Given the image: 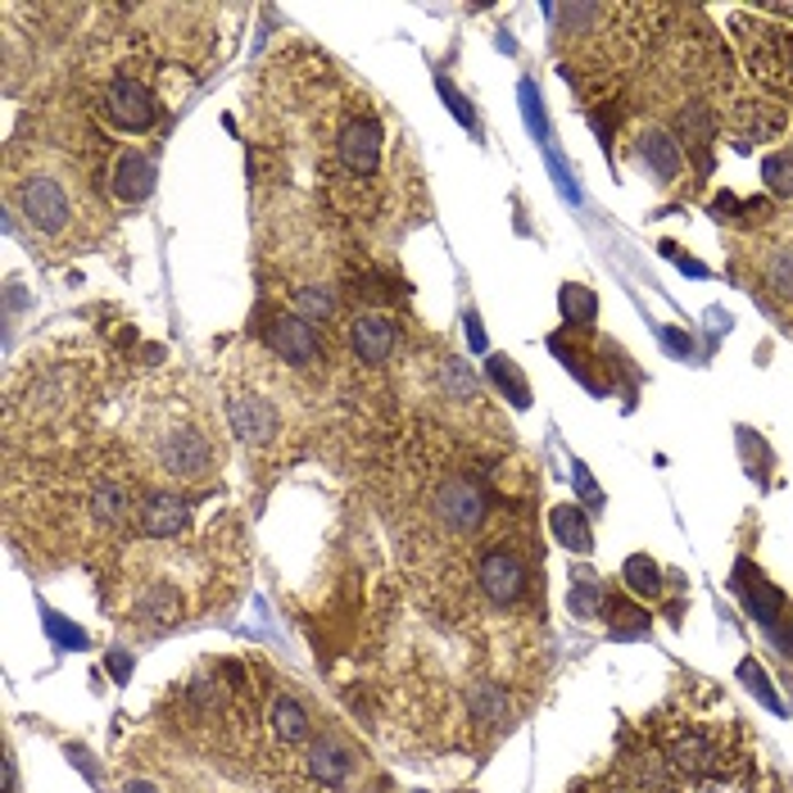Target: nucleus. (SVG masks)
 I'll use <instances>...</instances> for the list:
<instances>
[{
  "label": "nucleus",
  "instance_id": "1",
  "mask_svg": "<svg viewBox=\"0 0 793 793\" xmlns=\"http://www.w3.org/2000/svg\"><path fill=\"white\" fill-rule=\"evenodd\" d=\"M14 209L23 223L41 236H64L73 223V190L64 186L60 173H28L14 186Z\"/></svg>",
  "mask_w": 793,
  "mask_h": 793
},
{
  "label": "nucleus",
  "instance_id": "2",
  "mask_svg": "<svg viewBox=\"0 0 793 793\" xmlns=\"http://www.w3.org/2000/svg\"><path fill=\"white\" fill-rule=\"evenodd\" d=\"M155 454H159V467L177 481H205L218 463V450L200 426H168L155 444Z\"/></svg>",
  "mask_w": 793,
  "mask_h": 793
},
{
  "label": "nucleus",
  "instance_id": "3",
  "mask_svg": "<svg viewBox=\"0 0 793 793\" xmlns=\"http://www.w3.org/2000/svg\"><path fill=\"white\" fill-rule=\"evenodd\" d=\"M739 45H743V55H749V69L771 82V86H784L793 78V37L784 28H749L739 19Z\"/></svg>",
  "mask_w": 793,
  "mask_h": 793
},
{
  "label": "nucleus",
  "instance_id": "4",
  "mask_svg": "<svg viewBox=\"0 0 793 793\" xmlns=\"http://www.w3.org/2000/svg\"><path fill=\"white\" fill-rule=\"evenodd\" d=\"M431 508H435V517L450 526V531L472 535V531L485 522L490 500H485V490H481L472 476H444V481L431 490Z\"/></svg>",
  "mask_w": 793,
  "mask_h": 793
},
{
  "label": "nucleus",
  "instance_id": "5",
  "mask_svg": "<svg viewBox=\"0 0 793 793\" xmlns=\"http://www.w3.org/2000/svg\"><path fill=\"white\" fill-rule=\"evenodd\" d=\"M105 119H110L119 132H151V127L159 123V101H155V91L145 86L141 78L119 73V78L105 86Z\"/></svg>",
  "mask_w": 793,
  "mask_h": 793
},
{
  "label": "nucleus",
  "instance_id": "6",
  "mask_svg": "<svg viewBox=\"0 0 793 793\" xmlns=\"http://www.w3.org/2000/svg\"><path fill=\"white\" fill-rule=\"evenodd\" d=\"M264 344L290 368H313L322 359V340H318V327L305 322L300 313H272L264 322Z\"/></svg>",
  "mask_w": 793,
  "mask_h": 793
},
{
  "label": "nucleus",
  "instance_id": "7",
  "mask_svg": "<svg viewBox=\"0 0 793 793\" xmlns=\"http://www.w3.org/2000/svg\"><path fill=\"white\" fill-rule=\"evenodd\" d=\"M381 151H385V132L372 114L350 119L336 136V159L350 177H372L381 168Z\"/></svg>",
  "mask_w": 793,
  "mask_h": 793
},
{
  "label": "nucleus",
  "instance_id": "8",
  "mask_svg": "<svg viewBox=\"0 0 793 793\" xmlns=\"http://www.w3.org/2000/svg\"><path fill=\"white\" fill-rule=\"evenodd\" d=\"M227 422H231V431L240 440H250V444H268L281 431L277 404L268 400V394H259V390H231L227 394Z\"/></svg>",
  "mask_w": 793,
  "mask_h": 793
},
{
  "label": "nucleus",
  "instance_id": "9",
  "mask_svg": "<svg viewBox=\"0 0 793 793\" xmlns=\"http://www.w3.org/2000/svg\"><path fill=\"white\" fill-rule=\"evenodd\" d=\"M734 589H739V599H743V608L753 612V621H762L766 630L771 626H780L784 621V612H789V604H784V594L749 563V558H739L734 563Z\"/></svg>",
  "mask_w": 793,
  "mask_h": 793
},
{
  "label": "nucleus",
  "instance_id": "10",
  "mask_svg": "<svg viewBox=\"0 0 793 793\" xmlns=\"http://www.w3.org/2000/svg\"><path fill=\"white\" fill-rule=\"evenodd\" d=\"M476 580H481V589H485V599L500 604V608L517 604L522 594H526V567H522V558H517V554H504V549H494V554L481 558Z\"/></svg>",
  "mask_w": 793,
  "mask_h": 793
},
{
  "label": "nucleus",
  "instance_id": "11",
  "mask_svg": "<svg viewBox=\"0 0 793 793\" xmlns=\"http://www.w3.org/2000/svg\"><path fill=\"white\" fill-rule=\"evenodd\" d=\"M394 344H400V327H394V318H385V313H354V322H350V350H354V359L377 368V363H385L394 354Z\"/></svg>",
  "mask_w": 793,
  "mask_h": 793
},
{
  "label": "nucleus",
  "instance_id": "12",
  "mask_svg": "<svg viewBox=\"0 0 793 793\" xmlns=\"http://www.w3.org/2000/svg\"><path fill=\"white\" fill-rule=\"evenodd\" d=\"M110 186L123 205H145L155 195V159L141 155V151H127L114 159V173H110Z\"/></svg>",
  "mask_w": 793,
  "mask_h": 793
},
{
  "label": "nucleus",
  "instance_id": "13",
  "mask_svg": "<svg viewBox=\"0 0 793 793\" xmlns=\"http://www.w3.org/2000/svg\"><path fill=\"white\" fill-rule=\"evenodd\" d=\"M186 517H190V508L177 500V494H151L136 522H141L145 539H177L186 531Z\"/></svg>",
  "mask_w": 793,
  "mask_h": 793
},
{
  "label": "nucleus",
  "instance_id": "14",
  "mask_svg": "<svg viewBox=\"0 0 793 793\" xmlns=\"http://www.w3.org/2000/svg\"><path fill=\"white\" fill-rule=\"evenodd\" d=\"M667 762L680 771V775H712L721 753H717V743L699 730H684L671 739V749H667Z\"/></svg>",
  "mask_w": 793,
  "mask_h": 793
},
{
  "label": "nucleus",
  "instance_id": "15",
  "mask_svg": "<svg viewBox=\"0 0 793 793\" xmlns=\"http://www.w3.org/2000/svg\"><path fill=\"white\" fill-rule=\"evenodd\" d=\"M639 159L658 173V182H676V177H680V164H684L680 141L667 136L662 127H643V132H639Z\"/></svg>",
  "mask_w": 793,
  "mask_h": 793
},
{
  "label": "nucleus",
  "instance_id": "16",
  "mask_svg": "<svg viewBox=\"0 0 793 793\" xmlns=\"http://www.w3.org/2000/svg\"><path fill=\"white\" fill-rule=\"evenodd\" d=\"M350 771H354V758H350V749L344 743H336V739H322V743H313L309 749V775L318 780V784H344L350 780Z\"/></svg>",
  "mask_w": 793,
  "mask_h": 793
},
{
  "label": "nucleus",
  "instance_id": "17",
  "mask_svg": "<svg viewBox=\"0 0 793 793\" xmlns=\"http://www.w3.org/2000/svg\"><path fill=\"white\" fill-rule=\"evenodd\" d=\"M549 531H554V539L563 544V549H571V554H594L589 517H585L576 504H558V508L549 513Z\"/></svg>",
  "mask_w": 793,
  "mask_h": 793
},
{
  "label": "nucleus",
  "instance_id": "18",
  "mask_svg": "<svg viewBox=\"0 0 793 793\" xmlns=\"http://www.w3.org/2000/svg\"><path fill=\"white\" fill-rule=\"evenodd\" d=\"M182 617V594L173 589V585H151L141 594V604H136V621L141 626H151V630H164V626H173Z\"/></svg>",
  "mask_w": 793,
  "mask_h": 793
},
{
  "label": "nucleus",
  "instance_id": "19",
  "mask_svg": "<svg viewBox=\"0 0 793 793\" xmlns=\"http://www.w3.org/2000/svg\"><path fill=\"white\" fill-rule=\"evenodd\" d=\"M268 725H272V734L286 743V749H295V743H305L309 734H313V721H309V712L290 699V693H281V699H272V708H268Z\"/></svg>",
  "mask_w": 793,
  "mask_h": 793
},
{
  "label": "nucleus",
  "instance_id": "20",
  "mask_svg": "<svg viewBox=\"0 0 793 793\" xmlns=\"http://www.w3.org/2000/svg\"><path fill=\"white\" fill-rule=\"evenodd\" d=\"M127 513H132V500H127V490H123V485L105 481V485H95V490H91V517H95V526L119 531V526L127 522Z\"/></svg>",
  "mask_w": 793,
  "mask_h": 793
},
{
  "label": "nucleus",
  "instance_id": "21",
  "mask_svg": "<svg viewBox=\"0 0 793 793\" xmlns=\"http://www.w3.org/2000/svg\"><path fill=\"white\" fill-rule=\"evenodd\" d=\"M604 617H608V630L612 639H643L649 635V612L626 604V599H608L604 604Z\"/></svg>",
  "mask_w": 793,
  "mask_h": 793
},
{
  "label": "nucleus",
  "instance_id": "22",
  "mask_svg": "<svg viewBox=\"0 0 793 793\" xmlns=\"http://www.w3.org/2000/svg\"><path fill=\"white\" fill-rule=\"evenodd\" d=\"M567 604H571V612H576V617H599V612H604V604H608V589H604V580L594 576V571H580V576L571 580Z\"/></svg>",
  "mask_w": 793,
  "mask_h": 793
},
{
  "label": "nucleus",
  "instance_id": "23",
  "mask_svg": "<svg viewBox=\"0 0 793 793\" xmlns=\"http://www.w3.org/2000/svg\"><path fill=\"white\" fill-rule=\"evenodd\" d=\"M621 576H626V589H635V594H643V599H658L662 594V567L649 558V554H635V558H626V567H621Z\"/></svg>",
  "mask_w": 793,
  "mask_h": 793
},
{
  "label": "nucleus",
  "instance_id": "24",
  "mask_svg": "<svg viewBox=\"0 0 793 793\" xmlns=\"http://www.w3.org/2000/svg\"><path fill=\"white\" fill-rule=\"evenodd\" d=\"M485 368H490V381H494V385H500V390H508L513 409H526V404H531V385H526V377L517 372V363H513L508 354H494Z\"/></svg>",
  "mask_w": 793,
  "mask_h": 793
},
{
  "label": "nucleus",
  "instance_id": "25",
  "mask_svg": "<svg viewBox=\"0 0 793 793\" xmlns=\"http://www.w3.org/2000/svg\"><path fill=\"white\" fill-rule=\"evenodd\" d=\"M295 313H300L305 322H331L336 318V295L331 286H300L295 290Z\"/></svg>",
  "mask_w": 793,
  "mask_h": 793
},
{
  "label": "nucleus",
  "instance_id": "26",
  "mask_svg": "<svg viewBox=\"0 0 793 793\" xmlns=\"http://www.w3.org/2000/svg\"><path fill=\"white\" fill-rule=\"evenodd\" d=\"M739 680H743V689H749L766 712H784L780 693H775V684H771V676H766V667H762L758 658H743V662H739Z\"/></svg>",
  "mask_w": 793,
  "mask_h": 793
},
{
  "label": "nucleus",
  "instance_id": "27",
  "mask_svg": "<svg viewBox=\"0 0 793 793\" xmlns=\"http://www.w3.org/2000/svg\"><path fill=\"white\" fill-rule=\"evenodd\" d=\"M766 286H771L775 300L793 305V245H784V250L771 255V264H766Z\"/></svg>",
  "mask_w": 793,
  "mask_h": 793
},
{
  "label": "nucleus",
  "instance_id": "28",
  "mask_svg": "<svg viewBox=\"0 0 793 793\" xmlns=\"http://www.w3.org/2000/svg\"><path fill=\"white\" fill-rule=\"evenodd\" d=\"M594 313H599V300H594V290L589 286H563V318L576 327H589Z\"/></svg>",
  "mask_w": 793,
  "mask_h": 793
},
{
  "label": "nucleus",
  "instance_id": "29",
  "mask_svg": "<svg viewBox=\"0 0 793 793\" xmlns=\"http://www.w3.org/2000/svg\"><path fill=\"white\" fill-rule=\"evenodd\" d=\"M522 114H526V127L539 145H549V119H544V101H539V86L531 78H522Z\"/></svg>",
  "mask_w": 793,
  "mask_h": 793
},
{
  "label": "nucleus",
  "instance_id": "30",
  "mask_svg": "<svg viewBox=\"0 0 793 793\" xmlns=\"http://www.w3.org/2000/svg\"><path fill=\"white\" fill-rule=\"evenodd\" d=\"M440 385H444V394H454V400H476V377L467 372L463 359H444L440 363Z\"/></svg>",
  "mask_w": 793,
  "mask_h": 793
},
{
  "label": "nucleus",
  "instance_id": "31",
  "mask_svg": "<svg viewBox=\"0 0 793 793\" xmlns=\"http://www.w3.org/2000/svg\"><path fill=\"white\" fill-rule=\"evenodd\" d=\"M41 621H45V635L55 639V649H86V630L64 621L55 608H41Z\"/></svg>",
  "mask_w": 793,
  "mask_h": 793
},
{
  "label": "nucleus",
  "instance_id": "32",
  "mask_svg": "<svg viewBox=\"0 0 793 793\" xmlns=\"http://www.w3.org/2000/svg\"><path fill=\"white\" fill-rule=\"evenodd\" d=\"M762 177L775 195H793V155L789 151H775L762 159Z\"/></svg>",
  "mask_w": 793,
  "mask_h": 793
},
{
  "label": "nucleus",
  "instance_id": "33",
  "mask_svg": "<svg viewBox=\"0 0 793 793\" xmlns=\"http://www.w3.org/2000/svg\"><path fill=\"white\" fill-rule=\"evenodd\" d=\"M680 141L684 145H708L712 141V119H708L703 105H684V114H680Z\"/></svg>",
  "mask_w": 793,
  "mask_h": 793
},
{
  "label": "nucleus",
  "instance_id": "34",
  "mask_svg": "<svg viewBox=\"0 0 793 793\" xmlns=\"http://www.w3.org/2000/svg\"><path fill=\"white\" fill-rule=\"evenodd\" d=\"M472 712H476L481 721H504L508 703H504V693L494 689V684H481V689L472 693Z\"/></svg>",
  "mask_w": 793,
  "mask_h": 793
},
{
  "label": "nucleus",
  "instance_id": "35",
  "mask_svg": "<svg viewBox=\"0 0 793 793\" xmlns=\"http://www.w3.org/2000/svg\"><path fill=\"white\" fill-rule=\"evenodd\" d=\"M571 481H576V490H580L585 508H604V490H599V481L589 476V467H585V463H571Z\"/></svg>",
  "mask_w": 793,
  "mask_h": 793
},
{
  "label": "nucleus",
  "instance_id": "36",
  "mask_svg": "<svg viewBox=\"0 0 793 793\" xmlns=\"http://www.w3.org/2000/svg\"><path fill=\"white\" fill-rule=\"evenodd\" d=\"M435 86H440V95H444V101H450V110H454V119H459L463 127H472V132H476V114H472V105H467V101H463V95H459V86H454L450 78H440Z\"/></svg>",
  "mask_w": 793,
  "mask_h": 793
},
{
  "label": "nucleus",
  "instance_id": "37",
  "mask_svg": "<svg viewBox=\"0 0 793 793\" xmlns=\"http://www.w3.org/2000/svg\"><path fill=\"white\" fill-rule=\"evenodd\" d=\"M64 753H69V762H73V766H78V771H82V775H86L91 784H101V766H95V762H91V753L82 749V743H69V749H64Z\"/></svg>",
  "mask_w": 793,
  "mask_h": 793
},
{
  "label": "nucleus",
  "instance_id": "38",
  "mask_svg": "<svg viewBox=\"0 0 793 793\" xmlns=\"http://www.w3.org/2000/svg\"><path fill=\"white\" fill-rule=\"evenodd\" d=\"M105 667H110V676H114V684H127L132 680V653H105Z\"/></svg>",
  "mask_w": 793,
  "mask_h": 793
},
{
  "label": "nucleus",
  "instance_id": "39",
  "mask_svg": "<svg viewBox=\"0 0 793 793\" xmlns=\"http://www.w3.org/2000/svg\"><path fill=\"white\" fill-rule=\"evenodd\" d=\"M662 250H667V259H676V264H680L684 272H693V277H708V268H703L699 259H689V255H680V250H676V245H662Z\"/></svg>",
  "mask_w": 793,
  "mask_h": 793
},
{
  "label": "nucleus",
  "instance_id": "40",
  "mask_svg": "<svg viewBox=\"0 0 793 793\" xmlns=\"http://www.w3.org/2000/svg\"><path fill=\"white\" fill-rule=\"evenodd\" d=\"M463 322H467V344H472L476 354H485V331H481V318L467 309V318H463Z\"/></svg>",
  "mask_w": 793,
  "mask_h": 793
},
{
  "label": "nucleus",
  "instance_id": "41",
  "mask_svg": "<svg viewBox=\"0 0 793 793\" xmlns=\"http://www.w3.org/2000/svg\"><path fill=\"white\" fill-rule=\"evenodd\" d=\"M662 340H667V344H671V350H676V354H680V359H684V354H689V336H680V331H662Z\"/></svg>",
  "mask_w": 793,
  "mask_h": 793
},
{
  "label": "nucleus",
  "instance_id": "42",
  "mask_svg": "<svg viewBox=\"0 0 793 793\" xmlns=\"http://www.w3.org/2000/svg\"><path fill=\"white\" fill-rule=\"evenodd\" d=\"M123 793H159V789H155L151 780H127V784H123Z\"/></svg>",
  "mask_w": 793,
  "mask_h": 793
}]
</instances>
